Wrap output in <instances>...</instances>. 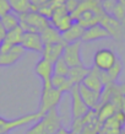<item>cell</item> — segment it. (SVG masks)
Instances as JSON below:
<instances>
[{
    "instance_id": "obj_1",
    "label": "cell",
    "mask_w": 125,
    "mask_h": 134,
    "mask_svg": "<svg viewBox=\"0 0 125 134\" xmlns=\"http://www.w3.org/2000/svg\"><path fill=\"white\" fill-rule=\"evenodd\" d=\"M19 17H20V26L23 29L25 32L40 33L50 25V21L43 15H40L38 11H29Z\"/></svg>"
},
{
    "instance_id": "obj_2",
    "label": "cell",
    "mask_w": 125,
    "mask_h": 134,
    "mask_svg": "<svg viewBox=\"0 0 125 134\" xmlns=\"http://www.w3.org/2000/svg\"><path fill=\"white\" fill-rule=\"evenodd\" d=\"M63 95L64 93L60 92L59 90L54 89L52 84H43L42 92H40V103L38 112L40 114H44L53 108H57Z\"/></svg>"
},
{
    "instance_id": "obj_3",
    "label": "cell",
    "mask_w": 125,
    "mask_h": 134,
    "mask_svg": "<svg viewBox=\"0 0 125 134\" xmlns=\"http://www.w3.org/2000/svg\"><path fill=\"white\" fill-rule=\"evenodd\" d=\"M115 53L109 48H102L94 53L93 57V66L101 71H108L117 62Z\"/></svg>"
},
{
    "instance_id": "obj_4",
    "label": "cell",
    "mask_w": 125,
    "mask_h": 134,
    "mask_svg": "<svg viewBox=\"0 0 125 134\" xmlns=\"http://www.w3.org/2000/svg\"><path fill=\"white\" fill-rule=\"evenodd\" d=\"M42 117H43V114H40L39 112H34V113L26 114V116H22V117L14 118V119H6L4 126L0 127V134L10 133L11 130L16 129V128H20L22 126H27V124L32 122H37V121L42 119Z\"/></svg>"
},
{
    "instance_id": "obj_5",
    "label": "cell",
    "mask_w": 125,
    "mask_h": 134,
    "mask_svg": "<svg viewBox=\"0 0 125 134\" xmlns=\"http://www.w3.org/2000/svg\"><path fill=\"white\" fill-rule=\"evenodd\" d=\"M63 59L66 62V64L70 68L82 66V59H81V42L69 43L65 46L63 52Z\"/></svg>"
},
{
    "instance_id": "obj_6",
    "label": "cell",
    "mask_w": 125,
    "mask_h": 134,
    "mask_svg": "<svg viewBox=\"0 0 125 134\" xmlns=\"http://www.w3.org/2000/svg\"><path fill=\"white\" fill-rule=\"evenodd\" d=\"M42 124H43V134H55L61 127V117L57 108L48 111L42 117Z\"/></svg>"
},
{
    "instance_id": "obj_7",
    "label": "cell",
    "mask_w": 125,
    "mask_h": 134,
    "mask_svg": "<svg viewBox=\"0 0 125 134\" xmlns=\"http://www.w3.org/2000/svg\"><path fill=\"white\" fill-rule=\"evenodd\" d=\"M69 93L71 96V114H73V119H79V118L86 116L91 110L86 106L84 100L81 98L80 91H79V85L74 86Z\"/></svg>"
},
{
    "instance_id": "obj_8",
    "label": "cell",
    "mask_w": 125,
    "mask_h": 134,
    "mask_svg": "<svg viewBox=\"0 0 125 134\" xmlns=\"http://www.w3.org/2000/svg\"><path fill=\"white\" fill-rule=\"evenodd\" d=\"M21 44L26 51H32L36 53H42L44 49V43L40 38V35L36 32H25Z\"/></svg>"
},
{
    "instance_id": "obj_9",
    "label": "cell",
    "mask_w": 125,
    "mask_h": 134,
    "mask_svg": "<svg viewBox=\"0 0 125 134\" xmlns=\"http://www.w3.org/2000/svg\"><path fill=\"white\" fill-rule=\"evenodd\" d=\"M23 29L19 26L16 29L11 30L8 32V36L5 38V41L0 44V52L1 53H5V52H9L10 48H12L14 46H17V44H21L22 42V37H23Z\"/></svg>"
},
{
    "instance_id": "obj_10",
    "label": "cell",
    "mask_w": 125,
    "mask_h": 134,
    "mask_svg": "<svg viewBox=\"0 0 125 134\" xmlns=\"http://www.w3.org/2000/svg\"><path fill=\"white\" fill-rule=\"evenodd\" d=\"M81 84H84L86 87H88V89L93 90L96 92L102 93V91L104 89V85H103V82L101 80V70L96 69L94 66L88 70V74L86 75V77Z\"/></svg>"
},
{
    "instance_id": "obj_11",
    "label": "cell",
    "mask_w": 125,
    "mask_h": 134,
    "mask_svg": "<svg viewBox=\"0 0 125 134\" xmlns=\"http://www.w3.org/2000/svg\"><path fill=\"white\" fill-rule=\"evenodd\" d=\"M79 91H80L81 98L84 100L86 106L90 110H97L99 106V101H101V93L96 92L93 90L86 87L84 84L79 85Z\"/></svg>"
},
{
    "instance_id": "obj_12",
    "label": "cell",
    "mask_w": 125,
    "mask_h": 134,
    "mask_svg": "<svg viewBox=\"0 0 125 134\" xmlns=\"http://www.w3.org/2000/svg\"><path fill=\"white\" fill-rule=\"evenodd\" d=\"M110 37L109 32L102 26L101 24H96L85 29L84 36H82V42H93V41H98V40H103V38H108Z\"/></svg>"
},
{
    "instance_id": "obj_13",
    "label": "cell",
    "mask_w": 125,
    "mask_h": 134,
    "mask_svg": "<svg viewBox=\"0 0 125 134\" xmlns=\"http://www.w3.org/2000/svg\"><path fill=\"white\" fill-rule=\"evenodd\" d=\"M84 32H85V29L79 22L75 21L65 32L61 33V37H63V41L65 42V44L75 43V42H80L82 40Z\"/></svg>"
},
{
    "instance_id": "obj_14",
    "label": "cell",
    "mask_w": 125,
    "mask_h": 134,
    "mask_svg": "<svg viewBox=\"0 0 125 134\" xmlns=\"http://www.w3.org/2000/svg\"><path fill=\"white\" fill-rule=\"evenodd\" d=\"M99 24L104 27L107 31L109 32L110 37H119L121 33V24L118 20H115L113 16L110 15H107V14H103L99 19Z\"/></svg>"
},
{
    "instance_id": "obj_15",
    "label": "cell",
    "mask_w": 125,
    "mask_h": 134,
    "mask_svg": "<svg viewBox=\"0 0 125 134\" xmlns=\"http://www.w3.org/2000/svg\"><path fill=\"white\" fill-rule=\"evenodd\" d=\"M65 46L66 44H64V43L44 46V49H43V52H42L43 59H45V60H48L49 63L54 64L59 58L63 57V52H64Z\"/></svg>"
},
{
    "instance_id": "obj_16",
    "label": "cell",
    "mask_w": 125,
    "mask_h": 134,
    "mask_svg": "<svg viewBox=\"0 0 125 134\" xmlns=\"http://www.w3.org/2000/svg\"><path fill=\"white\" fill-rule=\"evenodd\" d=\"M34 73L42 79L43 84H50V79L53 76V64L42 58L34 66Z\"/></svg>"
},
{
    "instance_id": "obj_17",
    "label": "cell",
    "mask_w": 125,
    "mask_h": 134,
    "mask_svg": "<svg viewBox=\"0 0 125 134\" xmlns=\"http://www.w3.org/2000/svg\"><path fill=\"white\" fill-rule=\"evenodd\" d=\"M39 35H40V38H42L43 43H44V46L58 44V43H64L65 44V42L63 41V37H61V33L54 26H52V25H49L48 27L43 30Z\"/></svg>"
},
{
    "instance_id": "obj_18",
    "label": "cell",
    "mask_w": 125,
    "mask_h": 134,
    "mask_svg": "<svg viewBox=\"0 0 125 134\" xmlns=\"http://www.w3.org/2000/svg\"><path fill=\"white\" fill-rule=\"evenodd\" d=\"M118 111L115 108V106L110 101L105 102V103H102L101 106H98L97 108V121L101 123H104L107 119H109L110 117H113L114 114L117 113Z\"/></svg>"
},
{
    "instance_id": "obj_19",
    "label": "cell",
    "mask_w": 125,
    "mask_h": 134,
    "mask_svg": "<svg viewBox=\"0 0 125 134\" xmlns=\"http://www.w3.org/2000/svg\"><path fill=\"white\" fill-rule=\"evenodd\" d=\"M88 70L87 68H85L84 65L82 66H76V68H70L69 70V74H68V80L74 86L76 85H80L81 82L84 81V79L86 77V75L88 74Z\"/></svg>"
},
{
    "instance_id": "obj_20",
    "label": "cell",
    "mask_w": 125,
    "mask_h": 134,
    "mask_svg": "<svg viewBox=\"0 0 125 134\" xmlns=\"http://www.w3.org/2000/svg\"><path fill=\"white\" fill-rule=\"evenodd\" d=\"M11 5V11H14L16 15L21 16L29 11H36L37 9L33 8L29 0H9Z\"/></svg>"
},
{
    "instance_id": "obj_21",
    "label": "cell",
    "mask_w": 125,
    "mask_h": 134,
    "mask_svg": "<svg viewBox=\"0 0 125 134\" xmlns=\"http://www.w3.org/2000/svg\"><path fill=\"white\" fill-rule=\"evenodd\" d=\"M0 22H1V25L8 30V32H9V31H11V30L16 29V27L20 26V17H19V15H16V14L10 12V14H8V15H5V16L1 17V19H0Z\"/></svg>"
},
{
    "instance_id": "obj_22",
    "label": "cell",
    "mask_w": 125,
    "mask_h": 134,
    "mask_svg": "<svg viewBox=\"0 0 125 134\" xmlns=\"http://www.w3.org/2000/svg\"><path fill=\"white\" fill-rule=\"evenodd\" d=\"M20 59V55H17L16 53L11 52H5L0 54V66H11Z\"/></svg>"
},
{
    "instance_id": "obj_23",
    "label": "cell",
    "mask_w": 125,
    "mask_h": 134,
    "mask_svg": "<svg viewBox=\"0 0 125 134\" xmlns=\"http://www.w3.org/2000/svg\"><path fill=\"white\" fill-rule=\"evenodd\" d=\"M70 66L66 64V62L63 59V57L59 58L54 64H53V74L54 75H60V76H68Z\"/></svg>"
},
{
    "instance_id": "obj_24",
    "label": "cell",
    "mask_w": 125,
    "mask_h": 134,
    "mask_svg": "<svg viewBox=\"0 0 125 134\" xmlns=\"http://www.w3.org/2000/svg\"><path fill=\"white\" fill-rule=\"evenodd\" d=\"M121 71H123V63L120 62V59H117L115 64H114L113 66H112V68L108 70V71H105V73H107V75L109 76L110 81H112V82H115L118 80V77L120 76Z\"/></svg>"
},
{
    "instance_id": "obj_25",
    "label": "cell",
    "mask_w": 125,
    "mask_h": 134,
    "mask_svg": "<svg viewBox=\"0 0 125 134\" xmlns=\"http://www.w3.org/2000/svg\"><path fill=\"white\" fill-rule=\"evenodd\" d=\"M115 20H118L120 24L125 22V3H117L112 15Z\"/></svg>"
},
{
    "instance_id": "obj_26",
    "label": "cell",
    "mask_w": 125,
    "mask_h": 134,
    "mask_svg": "<svg viewBox=\"0 0 125 134\" xmlns=\"http://www.w3.org/2000/svg\"><path fill=\"white\" fill-rule=\"evenodd\" d=\"M66 80H68L66 76H60V75H54V74H53L52 79H50V84H52V86L54 89H57L60 91L61 87H63L64 84L66 82Z\"/></svg>"
},
{
    "instance_id": "obj_27",
    "label": "cell",
    "mask_w": 125,
    "mask_h": 134,
    "mask_svg": "<svg viewBox=\"0 0 125 134\" xmlns=\"http://www.w3.org/2000/svg\"><path fill=\"white\" fill-rule=\"evenodd\" d=\"M11 12V5L9 0H0V19Z\"/></svg>"
},
{
    "instance_id": "obj_28",
    "label": "cell",
    "mask_w": 125,
    "mask_h": 134,
    "mask_svg": "<svg viewBox=\"0 0 125 134\" xmlns=\"http://www.w3.org/2000/svg\"><path fill=\"white\" fill-rule=\"evenodd\" d=\"M26 134H43V124H42V121L39 119V121L34 122V124H33L29 129H27Z\"/></svg>"
},
{
    "instance_id": "obj_29",
    "label": "cell",
    "mask_w": 125,
    "mask_h": 134,
    "mask_svg": "<svg viewBox=\"0 0 125 134\" xmlns=\"http://www.w3.org/2000/svg\"><path fill=\"white\" fill-rule=\"evenodd\" d=\"M29 1H31V4H32L33 8L39 9V8H42V6L47 5L48 3H50L52 0H29Z\"/></svg>"
},
{
    "instance_id": "obj_30",
    "label": "cell",
    "mask_w": 125,
    "mask_h": 134,
    "mask_svg": "<svg viewBox=\"0 0 125 134\" xmlns=\"http://www.w3.org/2000/svg\"><path fill=\"white\" fill-rule=\"evenodd\" d=\"M6 36H8V30L5 29L4 26L1 25V22H0V44L5 41Z\"/></svg>"
},
{
    "instance_id": "obj_31",
    "label": "cell",
    "mask_w": 125,
    "mask_h": 134,
    "mask_svg": "<svg viewBox=\"0 0 125 134\" xmlns=\"http://www.w3.org/2000/svg\"><path fill=\"white\" fill-rule=\"evenodd\" d=\"M55 134H75L74 132H71V130H68L66 128H64V127H61L60 129L58 130Z\"/></svg>"
},
{
    "instance_id": "obj_32",
    "label": "cell",
    "mask_w": 125,
    "mask_h": 134,
    "mask_svg": "<svg viewBox=\"0 0 125 134\" xmlns=\"http://www.w3.org/2000/svg\"><path fill=\"white\" fill-rule=\"evenodd\" d=\"M6 122V119H5L4 117H1V116H0V127H3L4 126V123Z\"/></svg>"
},
{
    "instance_id": "obj_33",
    "label": "cell",
    "mask_w": 125,
    "mask_h": 134,
    "mask_svg": "<svg viewBox=\"0 0 125 134\" xmlns=\"http://www.w3.org/2000/svg\"><path fill=\"white\" fill-rule=\"evenodd\" d=\"M120 134H125V123H124V126H123V128H121Z\"/></svg>"
},
{
    "instance_id": "obj_34",
    "label": "cell",
    "mask_w": 125,
    "mask_h": 134,
    "mask_svg": "<svg viewBox=\"0 0 125 134\" xmlns=\"http://www.w3.org/2000/svg\"><path fill=\"white\" fill-rule=\"evenodd\" d=\"M0 54H1V52H0Z\"/></svg>"
},
{
    "instance_id": "obj_35",
    "label": "cell",
    "mask_w": 125,
    "mask_h": 134,
    "mask_svg": "<svg viewBox=\"0 0 125 134\" xmlns=\"http://www.w3.org/2000/svg\"><path fill=\"white\" fill-rule=\"evenodd\" d=\"M6 134H9V133H6Z\"/></svg>"
}]
</instances>
